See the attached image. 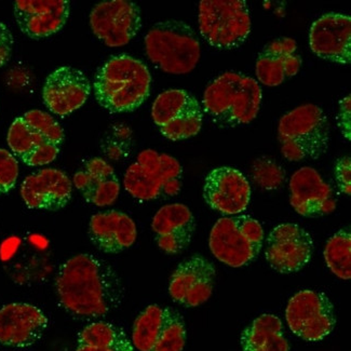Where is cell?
Here are the masks:
<instances>
[{
  "mask_svg": "<svg viewBox=\"0 0 351 351\" xmlns=\"http://www.w3.org/2000/svg\"><path fill=\"white\" fill-rule=\"evenodd\" d=\"M198 21L204 40L219 50L242 46L252 28L249 7L243 0H202Z\"/></svg>",
  "mask_w": 351,
  "mask_h": 351,
  "instance_id": "8",
  "label": "cell"
},
{
  "mask_svg": "<svg viewBox=\"0 0 351 351\" xmlns=\"http://www.w3.org/2000/svg\"><path fill=\"white\" fill-rule=\"evenodd\" d=\"M185 343V324L172 308L150 305L135 319L132 345L138 350L182 351Z\"/></svg>",
  "mask_w": 351,
  "mask_h": 351,
  "instance_id": "9",
  "label": "cell"
},
{
  "mask_svg": "<svg viewBox=\"0 0 351 351\" xmlns=\"http://www.w3.org/2000/svg\"><path fill=\"white\" fill-rule=\"evenodd\" d=\"M148 59L171 75L189 74L202 56L198 37L183 21L168 20L155 24L145 36Z\"/></svg>",
  "mask_w": 351,
  "mask_h": 351,
  "instance_id": "5",
  "label": "cell"
},
{
  "mask_svg": "<svg viewBox=\"0 0 351 351\" xmlns=\"http://www.w3.org/2000/svg\"><path fill=\"white\" fill-rule=\"evenodd\" d=\"M262 225L250 215L221 217L212 227V254L229 267L241 268L256 260L264 245Z\"/></svg>",
  "mask_w": 351,
  "mask_h": 351,
  "instance_id": "7",
  "label": "cell"
},
{
  "mask_svg": "<svg viewBox=\"0 0 351 351\" xmlns=\"http://www.w3.org/2000/svg\"><path fill=\"white\" fill-rule=\"evenodd\" d=\"M60 302L82 318H99L119 307L123 285L117 272L95 255L78 254L60 267L56 278Z\"/></svg>",
  "mask_w": 351,
  "mask_h": 351,
  "instance_id": "1",
  "label": "cell"
},
{
  "mask_svg": "<svg viewBox=\"0 0 351 351\" xmlns=\"http://www.w3.org/2000/svg\"><path fill=\"white\" fill-rule=\"evenodd\" d=\"M89 237L102 252L117 254L134 245L138 228L128 214L112 210L95 214L90 219Z\"/></svg>",
  "mask_w": 351,
  "mask_h": 351,
  "instance_id": "24",
  "label": "cell"
},
{
  "mask_svg": "<svg viewBox=\"0 0 351 351\" xmlns=\"http://www.w3.org/2000/svg\"><path fill=\"white\" fill-rule=\"evenodd\" d=\"M48 318L36 306L11 303L0 309V343L14 348L33 346L48 328Z\"/></svg>",
  "mask_w": 351,
  "mask_h": 351,
  "instance_id": "18",
  "label": "cell"
},
{
  "mask_svg": "<svg viewBox=\"0 0 351 351\" xmlns=\"http://www.w3.org/2000/svg\"><path fill=\"white\" fill-rule=\"evenodd\" d=\"M90 92L91 84L82 71L62 66L47 77L43 99L50 112L65 117L87 102Z\"/></svg>",
  "mask_w": 351,
  "mask_h": 351,
  "instance_id": "16",
  "label": "cell"
},
{
  "mask_svg": "<svg viewBox=\"0 0 351 351\" xmlns=\"http://www.w3.org/2000/svg\"><path fill=\"white\" fill-rule=\"evenodd\" d=\"M334 176L339 191L350 196L351 193V159L349 156H343L337 159L334 167Z\"/></svg>",
  "mask_w": 351,
  "mask_h": 351,
  "instance_id": "34",
  "label": "cell"
},
{
  "mask_svg": "<svg viewBox=\"0 0 351 351\" xmlns=\"http://www.w3.org/2000/svg\"><path fill=\"white\" fill-rule=\"evenodd\" d=\"M90 27L107 47L129 44L142 27L141 9L129 0H107L97 3L90 13Z\"/></svg>",
  "mask_w": 351,
  "mask_h": 351,
  "instance_id": "12",
  "label": "cell"
},
{
  "mask_svg": "<svg viewBox=\"0 0 351 351\" xmlns=\"http://www.w3.org/2000/svg\"><path fill=\"white\" fill-rule=\"evenodd\" d=\"M152 76L145 64L133 56H112L95 75V99L112 114L130 112L149 95Z\"/></svg>",
  "mask_w": 351,
  "mask_h": 351,
  "instance_id": "2",
  "label": "cell"
},
{
  "mask_svg": "<svg viewBox=\"0 0 351 351\" xmlns=\"http://www.w3.org/2000/svg\"><path fill=\"white\" fill-rule=\"evenodd\" d=\"M215 276V267L209 260L193 255L174 270L169 283V294L180 305L198 307L211 298Z\"/></svg>",
  "mask_w": 351,
  "mask_h": 351,
  "instance_id": "14",
  "label": "cell"
},
{
  "mask_svg": "<svg viewBox=\"0 0 351 351\" xmlns=\"http://www.w3.org/2000/svg\"><path fill=\"white\" fill-rule=\"evenodd\" d=\"M13 48V36L8 26L0 22V67L10 60Z\"/></svg>",
  "mask_w": 351,
  "mask_h": 351,
  "instance_id": "37",
  "label": "cell"
},
{
  "mask_svg": "<svg viewBox=\"0 0 351 351\" xmlns=\"http://www.w3.org/2000/svg\"><path fill=\"white\" fill-rule=\"evenodd\" d=\"M251 186L237 169L219 167L206 176L204 198L206 204L224 215H240L249 206Z\"/></svg>",
  "mask_w": 351,
  "mask_h": 351,
  "instance_id": "15",
  "label": "cell"
},
{
  "mask_svg": "<svg viewBox=\"0 0 351 351\" xmlns=\"http://www.w3.org/2000/svg\"><path fill=\"white\" fill-rule=\"evenodd\" d=\"M67 0H18L14 16L21 31L34 39L46 38L61 31L69 20Z\"/></svg>",
  "mask_w": 351,
  "mask_h": 351,
  "instance_id": "20",
  "label": "cell"
},
{
  "mask_svg": "<svg viewBox=\"0 0 351 351\" xmlns=\"http://www.w3.org/2000/svg\"><path fill=\"white\" fill-rule=\"evenodd\" d=\"M313 240L303 227L285 223L272 228L265 240V258L280 274L303 269L313 254Z\"/></svg>",
  "mask_w": 351,
  "mask_h": 351,
  "instance_id": "13",
  "label": "cell"
},
{
  "mask_svg": "<svg viewBox=\"0 0 351 351\" xmlns=\"http://www.w3.org/2000/svg\"><path fill=\"white\" fill-rule=\"evenodd\" d=\"M182 176L183 168L178 159L154 149H145L125 171L123 186L133 198L150 202L178 195Z\"/></svg>",
  "mask_w": 351,
  "mask_h": 351,
  "instance_id": "6",
  "label": "cell"
},
{
  "mask_svg": "<svg viewBox=\"0 0 351 351\" xmlns=\"http://www.w3.org/2000/svg\"><path fill=\"white\" fill-rule=\"evenodd\" d=\"M330 138L328 117L315 104L296 107L282 116L278 125L281 153L289 161L320 158L328 150Z\"/></svg>",
  "mask_w": 351,
  "mask_h": 351,
  "instance_id": "4",
  "label": "cell"
},
{
  "mask_svg": "<svg viewBox=\"0 0 351 351\" xmlns=\"http://www.w3.org/2000/svg\"><path fill=\"white\" fill-rule=\"evenodd\" d=\"M118 138L108 141L105 153L112 160H121L129 155L131 146V132L128 130L125 134L117 135Z\"/></svg>",
  "mask_w": 351,
  "mask_h": 351,
  "instance_id": "35",
  "label": "cell"
},
{
  "mask_svg": "<svg viewBox=\"0 0 351 351\" xmlns=\"http://www.w3.org/2000/svg\"><path fill=\"white\" fill-rule=\"evenodd\" d=\"M23 118L27 125L33 128L47 142L61 146L64 140L63 129L50 114L41 110H33L25 112Z\"/></svg>",
  "mask_w": 351,
  "mask_h": 351,
  "instance_id": "31",
  "label": "cell"
},
{
  "mask_svg": "<svg viewBox=\"0 0 351 351\" xmlns=\"http://www.w3.org/2000/svg\"><path fill=\"white\" fill-rule=\"evenodd\" d=\"M73 184L86 202L97 206H108L117 202L120 183L114 168L103 158L90 159L75 173Z\"/></svg>",
  "mask_w": 351,
  "mask_h": 351,
  "instance_id": "25",
  "label": "cell"
},
{
  "mask_svg": "<svg viewBox=\"0 0 351 351\" xmlns=\"http://www.w3.org/2000/svg\"><path fill=\"white\" fill-rule=\"evenodd\" d=\"M152 118L165 138L182 141L200 132L204 112L196 97L189 92L172 89L162 92L155 99Z\"/></svg>",
  "mask_w": 351,
  "mask_h": 351,
  "instance_id": "10",
  "label": "cell"
},
{
  "mask_svg": "<svg viewBox=\"0 0 351 351\" xmlns=\"http://www.w3.org/2000/svg\"><path fill=\"white\" fill-rule=\"evenodd\" d=\"M59 153L60 146L54 145L51 143H44L34 148L31 153L24 156L21 160L29 167L46 166L56 160Z\"/></svg>",
  "mask_w": 351,
  "mask_h": 351,
  "instance_id": "33",
  "label": "cell"
},
{
  "mask_svg": "<svg viewBox=\"0 0 351 351\" xmlns=\"http://www.w3.org/2000/svg\"><path fill=\"white\" fill-rule=\"evenodd\" d=\"M262 99L257 80L227 71L206 87L202 105L214 125L234 128L252 123L260 112Z\"/></svg>",
  "mask_w": 351,
  "mask_h": 351,
  "instance_id": "3",
  "label": "cell"
},
{
  "mask_svg": "<svg viewBox=\"0 0 351 351\" xmlns=\"http://www.w3.org/2000/svg\"><path fill=\"white\" fill-rule=\"evenodd\" d=\"M302 58L293 38L281 37L270 41L257 56L255 73L257 80L267 87H278L298 75Z\"/></svg>",
  "mask_w": 351,
  "mask_h": 351,
  "instance_id": "23",
  "label": "cell"
},
{
  "mask_svg": "<svg viewBox=\"0 0 351 351\" xmlns=\"http://www.w3.org/2000/svg\"><path fill=\"white\" fill-rule=\"evenodd\" d=\"M351 101L350 95L343 97L339 103V114H337V123L339 130L343 138L347 141L351 140Z\"/></svg>",
  "mask_w": 351,
  "mask_h": 351,
  "instance_id": "36",
  "label": "cell"
},
{
  "mask_svg": "<svg viewBox=\"0 0 351 351\" xmlns=\"http://www.w3.org/2000/svg\"><path fill=\"white\" fill-rule=\"evenodd\" d=\"M19 178V163L8 150L0 148V196L14 189Z\"/></svg>",
  "mask_w": 351,
  "mask_h": 351,
  "instance_id": "32",
  "label": "cell"
},
{
  "mask_svg": "<svg viewBox=\"0 0 351 351\" xmlns=\"http://www.w3.org/2000/svg\"><path fill=\"white\" fill-rule=\"evenodd\" d=\"M152 229L161 251L167 254H178L191 245L196 221L185 204H167L155 214Z\"/></svg>",
  "mask_w": 351,
  "mask_h": 351,
  "instance_id": "22",
  "label": "cell"
},
{
  "mask_svg": "<svg viewBox=\"0 0 351 351\" xmlns=\"http://www.w3.org/2000/svg\"><path fill=\"white\" fill-rule=\"evenodd\" d=\"M20 191L29 209L56 211L63 209L71 200L73 182L63 171L44 169L28 176Z\"/></svg>",
  "mask_w": 351,
  "mask_h": 351,
  "instance_id": "21",
  "label": "cell"
},
{
  "mask_svg": "<svg viewBox=\"0 0 351 351\" xmlns=\"http://www.w3.org/2000/svg\"><path fill=\"white\" fill-rule=\"evenodd\" d=\"M242 351H289L280 319L265 313L245 328L240 337Z\"/></svg>",
  "mask_w": 351,
  "mask_h": 351,
  "instance_id": "26",
  "label": "cell"
},
{
  "mask_svg": "<svg viewBox=\"0 0 351 351\" xmlns=\"http://www.w3.org/2000/svg\"><path fill=\"white\" fill-rule=\"evenodd\" d=\"M290 204L304 217H324L336 209L333 189L311 167L298 169L291 176Z\"/></svg>",
  "mask_w": 351,
  "mask_h": 351,
  "instance_id": "19",
  "label": "cell"
},
{
  "mask_svg": "<svg viewBox=\"0 0 351 351\" xmlns=\"http://www.w3.org/2000/svg\"><path fill=\"white\" fill-rule=\"evenodd\" d=\"M324 261L328 269L341 280L351 278L350 229L343 228L332 236L324 247Z\"/></svg>",
  "mask_w": 351,
  "mask_h": 351,
  "instance_id": "28",
  "label": "cell"
},
{
  "mask_svg": "<svg viewBox=\"0 0 351 351\" xmlns=\"http://www.w3.org/2000/svg\"><path fill=\"white\" fill-rule=\"evenodd\" d=\"M9 147L14 155L23 158L37 146L48 143L40 134L36 132L24 120L23 116L14 119L9 128L7 136Z\"/></svg>",
  "mask_w": 351,
  "mask_h": 351,
  "instance_id": "29",
  "label": "cell"
},
{
  "mask_svg": "<svg viewBox=\"0 0 351 351\" xmlns=\"http://www.w3.org/2000/svg\"><path fill=\"white\" fill-rule=\"evenodd\" d=\"M311 51L320 59L349 65L351 62V18L326 13L313 22L309 32Z\"/></svg>",
  "mask_w": 351,
  "mask_h": 351,
  "instance_id": "17",
  "label": "cell"
},
{
  "mask_svg": "<svg viewBox=\"0 0 351 351\" xmlns=\"http://www.w3.org/2000/svg\"><path fill=\"white\" fill-rule=\"evenodd\" d=\"M75 351H134V347L123 328L101 321L80 332Z\"/></svg>",
  "mask_w": 351,
  "mask_h": 351,
  "instance_id": "27",
  "label": "cell"
},
{
  "mask_svg": "<svg viewBox=\"0 0 351 351\" xmlns=\"http://www.w3.org/2000/svg\"><path fill=\"white\" fill-rule=\"evenodd\" d=\"M285 319L292 333L306 341H322L336 326L331 300L317 291H300L293 295L285 309Z\"/></svg>",
  "mask_w": 351,
  "mask_h": 351,
  "instance_id": "11",
  "label": "cell"
},
{
  "mask_svg": "<svg viewBox=\"0 0 351 351\" xmlns=\"http://www.w3.org/2000/svg\"><path fill=\"white\" fill-rule=\"evenodd\" d=\"M252 178L254 183L265 191H275L282 185L285 172L275 160L262 157L252 165Z\"/></svg>",
  "mask_w": 351,
  "mask_h": 351,
  "instance_id": "30",
  "label": "cell"
}]
</instances>
